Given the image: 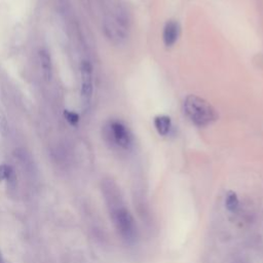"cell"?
<instances>
[{"mask_svg": "<svg viewBox=\"0 0 263 263\" xmlns=\"http://www.w3.org/2000/svg\"><path fill=\"white\" fill-rule=\"evenodd\" d=\"M103 191L116 230L124 240L134 241L137 233L136 224L125 208L119 188L113 181L108 180L104 182Z\"/></svg>", "mask_w": 263, "mask_h": 263, "instance_id": "obj_1", "label": "cell"}, {"mask_svg": "<svg viewBox=\"0 0 263 263\" xmlns=\"http://www.w3.org/2000/svg\"><path fill=\"white\" fill-rule=\"evenodd\" d=\"M183 110L190 121L199 127L210 125L218 119L216 109L208 101L196 95H189L185 98Z\"/></svg>", "mask_w": 263, "mask_h": 263, "instance_id": "obj_2", "label": "cell"}, {"mask_svg": "<svg viewBox=\"0 0 263 263\" xmlns=\"http://www.w3.org/2000/svg\"><path fill=\"white\" fill-rule=\"evenodd\" d=\"M104 133L109 143L119 148L126 150L133 145V135L129 128L120 120H109L104 127Z\"/></svg>", "mask_w": 263, "mask_h": 263, "instance_id": "obj_3", "label": "cell"}, {"mask_svg": "<svg viewBox=\"0 0 263 263\" xmlns=\"http://www.w3.org/2000/svg\"><path fill=\"white\" fill-rule=\"evenodd\" d=\"M128 27V17L123 9H119L116 15L106 21L105 30L107 35L117 41H120L126 37V30Z\"/></svg>", "mask_w": 263, "mask_h": 263, "instance_id": "obj_4", "label": "cell"}, {"mask_svg": "<svg viewBox=\"0 0 263 263\" xmlns=\"http://www.w3.org/2000/svg\"><path fill=\"white\" fill-rule=\"evenodd\" d=\"M81 73V98L88 105L92 95V68L88 61H83L80 66Z\"/></svg>", "mask_w": 263, "mask_h": 263, "instance_id": "obj_5", "label": "cell"}, {"mask_svg": "<svg viewBox=\"0 0 263 263\" xmlns=\"http://www.w3.org/2000/svg\"><path fill=\"white\" fill-rule=\"evenodd\" d=\"M180 35V25L177 21L175 20H168L164 27H163V32H162V40L163 43L166 47L173 46Z\"/></svg>", "mask_w": 263, "mask_h": 263, "instance_id": "obj_6", "label": "cell"}, {"mask_svg": "<svg viewBox=\"0 0 263 263\" xmlns=\"http://www.w3.org/2000/svg\"><path fill=\"white\" fill-rule=\"evenodd\" d=\"M39 61L43 77L45 78V80H50L52 75V65L50 55L46 49H41L39 51Z\"/></svg>", "mask_w": 263, "mask_h": 263, "instance_id": "obj_7", "label": "cell"}, {"mask_svg": "<svg viewBox=\"0 0 263 263\" xmlns=\"http://www.w3.org/2000/svg\"><path fill=\"white\" fill-rule=\"evenodd\" d=\"M153 124L155 126V129L160 136H167L170 134L171 127H172V121L171 118L166 115H158L154 118Z\"/></svg>", "mask_w": 263, "mask_h": 263, "instance_id": "obj_8", "label": "cell"}, {"mask_svg": "<svg viewBox=\"0 0 263 263\" xmlns=\"http://www.w3.org/2000/svg\"><path fill=\"white\" fill-rule=\"evenodd\" d=\"M12 175V168L7 164H0V182L9 180Z\"/></svg>", "mask_w": 263, "mask_h": 263, "instance_id": "obj_9", "label": "cell"}, {"mask_svg": "<svg viewBox=\"0 0 263 263\" xmlns=\"http://www.w3.org/2000/svg\"><path fill=\"white\" fill-rule=\"evenodd\" d=\"M226 206L231 212H233V211H235L237 209V206H238V199H237L235 194L232 193V194H230L227 197V199H226Z\"/></svg>", "mask_w": 263, "mask_h": 263, "instance_id": "obj_10", "label": "cell"}, {"mask_svg": "<svg viewBox=\"0 0 263 263\" xmlns=\"http://www.w3.org/2000/svg\"><path fill=\"white\" fill-rule=\"evenodd\" d=\"M64 115H65L67 121H68L70 124L75 125V124L79 121V116H78V114L75 113V112H72V111H69V110H65Z\"/></svg>", "mask_w": 263, "mask_h": 263, "instance_id": "obj_11", "label": "cell"}, {"mask_svg": "<svg viewBox=\"0 0 263 263\" xmlns=\"http://www.w3.org/2000/svg\"><path fill=\"white\" fill-rule=\"evenodd\" d=\"M7 121L5 115L0 111V132L2 134H5L7 132Z\"/></svg>", "mask_w": 263, "mask_h": 263, "instance_id": "obj_12", "label": "cell"}]
</instances>
